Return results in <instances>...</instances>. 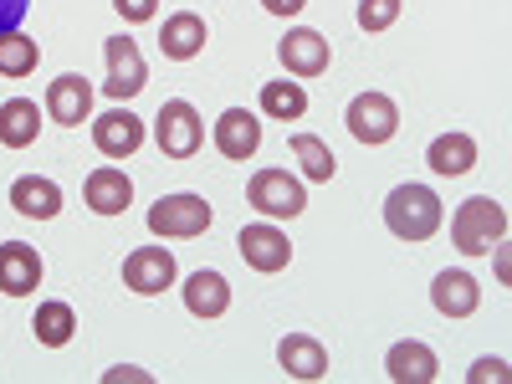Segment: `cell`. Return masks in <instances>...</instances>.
<instances>
[{"label": "cell", "mask_w": 512, "mask_h": 384, "mask_svg": "<svg viewBox=\"0 0 512 384\" xmlns=\"http://www.w3.org/2000/svg\"><path fill=\"white\" fill-rule=\"evenodd\" d=\"M441 195L431 185H395L390 200H384V226H390L400 241H431L441 231Z\"/></svg>", "instance_id": "6da1fadb"}, {"label": "cell", "mask_w": 512, "mask_h": 384, "mask_svg": "<svg viewBox=\"0 0 512 384\" xmlns=\"http://www.w3.org/2000/svg\"><path fill=\"white\" fill-rule=\"evenodd\" d=\"M502 236H507V210H502L492 195H472V200L456 205V216H451V241H456V251L487 256L492 246H502Z\"/></svg>", "instance_id": "7a4b0ae2"}, {"label": "cell", "mask_w": 512, "mask_h": 384, "mask_svg": "<svg viewBox=\"0 0 512 384\" xmlns=\"http://www.w3.org/2000/svg\"><path fill=\"white\" fill-rule=\"evenodd\" d=\"M216 210H210L200 195H159L154 210H149V231L159 241H190V236H205Z\"/></svg>", "instance_id": "3957f363"}, {"label": "cell", "mask_w": 512, "mask_h": 384, "mask_svg": "<svg viewBox=\"0 0 512 384\" xmlns=\"http://www.w3.org/2000/svg\"><path fill=\"white\" fill-rule=\"evenodd\" d=\"M246 200L262 210V216H272V221H292V216H303V210H308L303 180L287 175V169H256L251 185H246Z\"/></svg>", "instance_id": "277c9868"}, {"label": "cell", "mask_w": 512, "mask_h": 384, "mask_svg": "<svg viewBox=\"0 0 512 384\" xmlns=\"http://www.w3.org/2000/svg\"><path fill=\"white\" fill-rule=\"evenodd\" d=\"M154 139H159L164 159H195L200 154V139H205V123H200L195 103H185V98L164 103L159 118H154Z\"/></svg>", "instance_id": "5b68a950"}, {"label": "cell", "mask_w": 512, "mask_h": 384, "mask_svg": "<svg viewBox=\"0 0 512 384\" xmlns=\"http://www.w3.org/2000/svg\"><path fill=\"white\" fill-rule=\"evenodd\" d=\"M349 134L359 139V144H390L395 139V128H400V108H395V98L390 93H359L354 103H349Z\"/></svg>", "instance_id": "8992f818"}, {"label": "cell", "mask_w": 512, "mask_h": 384, "mask_svg": "<svg viewBox=\"0 0 512 384\" xmlns=\"http://www.w3.org/2000/svg\"><path fill=\"white\" fill-rule=\"evenodd\" d=\"M123 287L139 297H159L164 287H175V251L169 246H139L123 256Z\"/></svg>", "instance_id": "52a82bcc"}, {"label": "cell", "mask_w": 512, "mask_h": 384, "mask_svg": "<svg viewBox=\"0 0 512 384\" xmlns=\"http://www.w3.org/2000/svg\"><path fill=\"white\" fill-rule=\"evenodd\" d=\"M103 57H108V98H139L144 93V82H149V67H144V57H139V47L128 36H108L103 41Z\"/></svg>", "instance_id": "ba28073f"}, {"label": "cell", "mask_w": 512, "mask_h": 384, "mask_svg": "<svg viewBox=\"0 0 512 384\" xmlns=\"http://www.w3.org/2000/svg\"><path fill=\"white\" fill-rule=\"evenodd\" d=\"M236 251H241V262H246L251 272H282V267L292 262V241H287V231H277L272 221L241 226Z\"/></svg>", "instance_id": "9c48e42d"}, {"label": "cell", "mask_w": 512, "mask_h": 384, "mask_svg": "<svg viewBox=\"0 0 512 384\" xmlns=\"http://www.w3.org/2000/svg\"><path fill=\"white\" fill-rule=\"evenodd\" d=\"M277 57H282V67H287L292 77H323L328 62H333V47H328L318 31L303 26V31H287V36H282Z\"/></svg>", "instance_id": "30bf717a"}, {"label": "cell", "mask_w": 512, "mask_h": 384, "mask_svg": "<svg viewBox=\"0 0 512 384\" xmlns=\"http://www.w3.org/2000/svg\"><path fill=\"white\" fill-rule=\"evenodd\" d=\"M384 374L395 384H431L441 374V359L431 344H420V338H400V344L384 354Z\"/></svg>", "instance_id": "8fae6325"}, {"label": "cell", "mask_w": 512, "mask_h": 384, "mask_svg": "<svg viewBox=\"0 0 512 384\" xmlns=\"http://www.w3.org/2000/svg\"><path fill=\"white\" fill-rule=\"evenodd\" d=\"M431 303H436V313L441 318H472L477 308H482V287H477V277L472 272H436V282H431Z\"/></svg>", "instance_id": "7c38bea8"}, {"label": "cell", "mask_w": 512, "mask_h": 384, "mask_svg": "<svg viewBox=\"0 0 512 384\" xmlns=\"http://www.w3.org/2000/svg\"><path fill=\"white\" fill-rule=\"evenodd\" d=\"M93 144H98V154H108V159H128V154L144 144V118H134L128 108H108V113L93 123Z\"/></svg>", "instance_id": "4fadbf2b"}, {"label": "cell", "mask_w": 512, "mask_h": 384, "mask_svg": "<svg viewBox=\"0 0 512 384\" xmlns=\"http://www.w3.org/2000/svg\"><path fill=\"white\" fill-rule=\"evenodd\" d=\"M216 149H221L226 159L246 164L256 149H262V123H256V113H246V108H226V113L216 118Z\"/></svg>", "instance_id": "5bb4252c"}, {"label": "cell", "mask_w": 512, "mask_h": 384, "mask_svg": "<svg viewBox=\"0 0 512 384\" xmlns=\"http://www.w3.org/2000/svg\"><path fill=\"white\" fill-rule=\"evenodd\" d=\"M31 287H41V256L26 241H6L0 246V292L6 297H26Z\"/></svg>", "instance_id": "9a60e30c"}, {"label": "cell", "mask_w": 512, "mask_h": 384, "mask_svg": "<svg viewBox=\"0 0 512 384\" xmlns=\"http://www.w3.org/2000/svg\"><path fill=\"white\" fill-rule=\"evenodd\" d=\"M88 108H93L88 77L67 72V77H57L52 88H47V113H52V123H62V128H77L82 118H88Z\"/></svg>", "instance_id": "2e32d148"}, {"label": "cell", "mask_w": 512, "mask_h": 384, "mask_svg": "<svg viewBox=\"0 0 512 384\" xmlns=\"http://www.w3.org/2000/svg\"><path fill=\"white\" fill-rule=\"evenodd\" d=\"M277 364L292 379H323L328 374V349L318 344L313 333H287L282 344H277Z\"/></svg>", "instance_id": "e0dca14e"}, {"label": "cell", "mask_w": 512, "mask_h": 384, "mask_svg": "<svg viewBox=\"0 0 512 384\" xmlns=\"http://www.w3.org/2000/svg\"><path fill=\"white\" fill-rule=\"evenodd\" d=\"M159 52H164L169 62H190V57H200V52H205V21H200L195 11L169 16L164 31H159Z\"/></svg>", "instance_id": "ac0fdd59"}, {"label": "cell", "mask_w": 512, "mask_h": 384, "mask_svg": "<svg viewBox=\"0 0 512 384\" xmlns=\"http://www.w3.org/2000/svg\"><path fill=\"white\" fill-rule=\"evenodd\" d=\"M11 205L21 210L26 221H52L57 210H62V190L57 180H41V175H21L11 185Z\"/></svg>", "instance_id": "d6986e66"}, {"label": "cell", "mask_w": 512, "mask_h": 384, "mask_svg": "<svg viewBox=\"0 0 512 384\" xmlns=\"http://www.w3.org/2000/svg\"><path fill=\"white\" fill-rule=\"evenodd\" d=\"M128 200H134V185H128L123 169L103 164L88 175V210H98V216H123Z\"/></svg>", "instance_id": "ffe728a7"}, {"label": "cell", "mask_w": 512, "mask_h": 384, "mask_svg": "<svg viewBox=\"0 0 512 384\" xmlns=\"http://www.w3.org/2000/svg\"><path fill=\"white\" fill-rule=\"evenodd\" d=\"M185 308L195 318H221L231 308V282L221 272H190L185 277Z\"/></svg>", "instance_id": "44dd1931"}, {"label": "cell", "mask_w": 512, "mask_h": 384, "mask_svg": "<svg viewBox=\"0 0 512 384\" xmlns=\"http://www.w3.org/2000/svg\"><path fill=\"white\" fill-rule=\"evenodd\" d=\"M36 134H41V108L31 98L0 103V144H6V149H31Z\"/></svg>", "instance_id": "7402d4cb"}, {"label": "cell", "mask_w": 512, "mask_h": 384, "mask_svg": "<svg viewBox=\"0 0 512 384\" xmlns=\"http://www.w3.org/2000/svg\"><path fill=\"white\" fill-rule=\"evenodd\" d=\"M425 164H431L436 175L456 180L477 164V139L472 134H441V139H431V149H425Z\"/></svg>", "instance_id": "603a6c76"}, {"label": "cell", "mask_w": 512, "mask_h": 384, "mask_svg": "<svg viewBox=\"0 0 512 384\" xmlns=\"http://www.w3.org/2000/svg\"><path fill=\"white\" fill-rule=\"evenodd\" d=\"M31 333H36V344H41V349H67V344H72V333H77V313H72V303H41L36 318H31Z\"/></svg>", "instance_id": "cb8c5ba5"}, {"label": "cell", "mask_w": 512, "mask_h": 384, "mask_svg": "<svg viewBox=\"0 0 512 384\" xmlns=\"http://www.w3.org/2000/svg\"><path fill=\"white\" fill-rule=\"evenodd\" d=\"M262 113L277 118V123H297L308 113V93H303V82H262Z\"/></svg>", "instance_id": "d4e9b609"}, {"label": "cell", "mask_w": 512, "mask_h": 384, "mask_svg": "<svg viewBox=\"0 0 512 384\" xmlns=\"http://www.w3.org/2000/svg\"><path fill=\"white\" fill-rule=\"evenodd\" d=\"M292 154H297V164H303V175H308L313 185H328V180H333L338 159H333V149H328L318 134H292Z\"/></svg>", "instance_id": "484cf974"}, {"label": "cell", "mask_w": 512, "mask_h": 384, "mask_svg": "<svg viewBox=\"0 0 512 384\" xmlns=\"http://www.w3.org/2000/svg\"><path fill=\"white\" fill-rule=\"evenodd\" d=\"M41 62V47L31 36L11 31V36H0V77H31Z\"/></svg>", "instance_id": "4316f807"}, {"label": "cell", "mask_w": 512, "mask_h": 384, "mask_svg": "<svg viewBox=\"0 0 512 384\" xmlns=\"http://www.w3.org/2000/svg\"><path fill=\"white\" fill-rule=\"evenodd\" d=\"M400 21V0H359V26L364 31H390Z\"/></svg>", "instance_id": "83f0119b"}, {"label": "cell", "mask_w": 512, "mask_h": 384, "mask_svg": "<svg viewBox=\"0 0 512 384\" xmlns=\"http://www.w3.org/2000/svg\"><path fill=\"white\" fill-rule=\"evenodd\" d=\"M26 11H31V0H0V36H11V31H21Z\"/></svg>", "instance_id": "f1b7e54d"}, {"label": "cell", "mask_w": 512, "mask_h": 384, "mask_svg": "<svg viewBox=\"0 0 512 384\" xmlns=\"http://www.w3.org/2000/svg\"><path fill=\"white\" fill-rule=\"evenodd\" d=\"M113 11H118L123 21H154L159 0H113Z\"/></svg>", "instance_id": "f546056e"}, {"label": "cell", "mask_w": 512, "mask_h": 384, "mask_svg": "<svg viewBox=\"0 0 512 384\" xmlns=\"http://www.w3.org/2000/svg\"><path fill=\"white\" fill-rule=\"evenodd\" d=\"M507 374H512V369H507V359H477V369H472V384H487V379H492V384H502Z\"/></svg>", "instance_id": "4dcf8cb0"}, {"label": "cell", "mask_w": 512, "mask_h": 384, "mask_svg": "<svg viewBox=\"0 0 512 384\" xmlns=\"http://www.w3.org/2000/svg\"><path fill=\"white\" fill-rule=\"evenodd\" d=\"M262 6H267L272 16H297V11L308 6V0H262Z\"/></svg>", "instance_id": "1f68e13d"}, {"label": "cell", "mask_w": 512, "mask_h": 384, "mask_svg": "<svg viewBox=\"0 0 512 384\" xmlns=\"http://www.w3.org/2000/svg\"><path fill=\"white\" fill-rule=\"evenodd\" d=\"M118 379H149L144 369H108V384H118Z\"/></svg>", "instance_id": "d6a6232c"}]
</instances>
